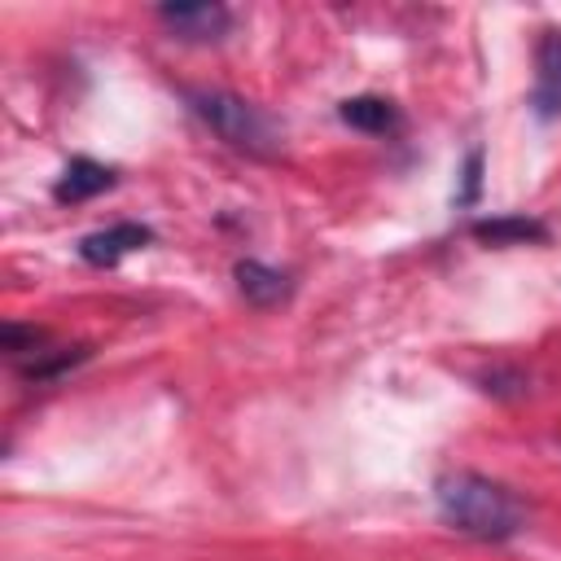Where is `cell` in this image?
<instances>
[{
	"instance_id": "obj_8",
	"label": "cell",
	"mask_w": 561,
	"mask_h": 561,
	"mask_svg": "<svg viewBox=\"0 0 561 561\" xmlns=\"http://www.w3.org/2000/svg\"><path fill=\"white\" fill-rule=\"evenodd\" d=\"M337 118L346 123V127H355V131H368V136H390L403 118H399V105L390 101V96H373V92H364V96H346L342 105H337Z\"/></svg>"
},
{
	"instance_id": "obj_2",
	"label": "cell",
	"mask_w": 561,
	"mask_h": 561,
	"mask_svg": "<svg viewBox=\"0 0 561 561\" xmlns=\"http://www.w3.org/2000/svg\"><path fill=\"white\" fill-rule=\"evenodd\" d=\"M184 96H188V110L232 149H241L250 158H272L285 149V127L263 105H254L237 92H224V88H193Z\"/></svg>"
},
{
	"instance_id": "obj_10",
	"label": "cell",
	"mask_w": 561,
	"mask_h": 561,
	"mask_svg": "<svg viewBox=\"0 0 561 561\" xmlns=\"http://www.w3.org/2000/svg\"><path fill=\"white\" fill-rule=\"evenodd\" d=\"M478 184H482V153L473 149V153L465 158V193L456 197V206H469V202L478 197Z\"/></svg>"
},
{
	"instance_id": "obj_7",
	"label": "cell",
	"mask_w": 561,
	"mask_h": 561,
	"mask_svg": "<svg viewBox=\"0 0 561 561\" xmlns=\"http://www.w3.org/2000/svg\"><path fill=\"white\" fill-rule=\"evenodd\" d=\"M232 276H237V289H241V298L245 302H254V307H276V302H285L289 298V276L280 272V267H272V263H259V259H241L237 267H232Z\"/></svg>"
},
{
	"instance_id": "obj_6",
	"label": "cell",
	"mask_w": 561,
	"mask_h": 561,
	"mask_svg": "<svg viewBox=\"0 0 561 561\" xmlns=\"http://www.w3.org/2000/svg\"><path fill=\"white\" fill-rule=\"evenodd\" d=\"M114 180H118L114 167H105V162H96V158H70L66 171L57 175V184H53V197H57L61 206H75V202H88V197L114 188Z\"/></svg>"
},
{
	"instance_id": "obj_9",
	"label": "cell",
	"mask_w": 561,
	"mask_h": 561,
	"mask_svg": "<svg viewBox=\"0 0 561 561\" xmlns=\"http://www.w3.org/2000/svg\"><path fill=\"white\" fill-rule=\"evenodd\" d=\"M469 232L486 245H526V241H548V224L535 215H491V219H473Z\"/></svg>"
},
{
	"instance_id": "obj_5",
	"label": "cell",
	"mask_w": 561,
	"mask_h": 561,
	"mask_svg": "<svg viewBox=\"0 0 561 561\" xmlns=\"http://www.w3.org/2000/svg\"><path fill=\"white\" fill-rule=\"evenodd\" d=\"M158 22H167L180 39H224L228 26H232V13L224 4H162L158 9Z\"/></svg>"
},
{
	"instance_id": "obj_1",
	"label": "cell",
	"mask_w": 561,
	"mask_h": 561,
	"mask_svg": "<svg viewBox=\"0 0 561 561\" xmlns=\"http://www.w3.org/2000/svg\"><path fill=\"white\" fill-rule=\"evenodd\" d=\"M434 504H438V517L469 535V539H486V543H500V539H513L526 530V500L486 478V473H469V469H456V473H443L434 482Z\"/></svg>"
},
{
	"instance_id": "obj_3",
	"label": "cell",
	"mask_w": 561,
	"mask_h": 561,
	"mask_svg": "<svg viewBox=\"0 0 561 561\" xmlns=\"http://www.w3.org/2000/svg\"><path fill=\"white\" fill-rule=\"evenodd\" d=\"M535 118H561V26H543L535 44V83H530Z\"/></svg>"
},
{
	"instance_id": "obj_4",
	"label": "cell",
	"mask_w": 561,
	"mask_h": 561,
	"mask_svg": "<svg viewBox=\"0 0 561 561\" xmlns=\"http://www.w3.org/2000/svg\"><path fill=\"white\" fill-rule=\"evenodd\" d=\"M149 241H153V228H149V224L123 219V224H110V228H101V232L79 237V259L92 263V267H114L118 259L145 250Z\"/></svg>"
}]
</instances>
